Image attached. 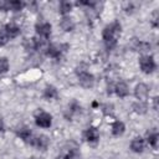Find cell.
<instances>
[{"instance_id":"1","label":"cell","mask_w":159,"mask_h":159,"mask_svg":"<svg viewBox=\"0 0 159 159\" xmlns=\"http://www.w3.org/2000/svg\"><path fill=\"white\" fill-rule=\"evenodd\" d=\"M122 31V26L118 21H113L112 24L107 25L102 31V37L108 50H112L117 45V39L119 37Z\"/></svg>"},{"instance_id":"28","label":"cell","mask_w":159,"mask_h":159,"mask_svg":"<svg viewBox=\"0 0 159 159\" xmlns=\"http://www.w3.org/2000/svg\"><path fill=\"white\" fill-rule=\"evenodd\" d=\"M30 159H39V158H36V157H31Z\"/></svg>"},{"instance_id":"20","label":"cell","mask_w":159,"mask_h":159,"mask_svg":"<svg viewBox=\"0 0 159 159\" xmlns=\"http://www.w3.org/2000/svg\"><path fill=\"white\" fill-rule=\"evenodd\" d=\"M158 138H159V135H158V133L154 130V132H152V133H148V135H147V142H148L149 145H152L153 148H155V147H157V143H158Z\"/></svg>"},{"instance_id":"21","label":"cell","mask_w":159,"mask_h":159,"mask_svg":"<svg viewBox=\"0 0 159 159\" xmlns=\"http://www.w3.org/2000/svg\"><path fill=\"white\" fill-rule=\"evenodd\" d=\"M71 9H72V4L70 1H61L60 2V12L62 15L68 14L71 11Z\"/></svg>"},{"instance_id":"11","label":"cell","mask_w":159,"mask_h":159,"mask_svg":"<svg viewBox=\"0 0 159 159\" xmlns=\"http://www.w3.org/2000/svg\"><path fill=\"white\" fill-rule=\"evenodd\" d=\"M113 89H114L116 94H117L118 97H120V98H124V97H127V96H128V93H129V88H128L127 83H125V82H123V81H119V82H117Z\"/></svg>"},{"instance_id":"4","label":"cell","mask_w":159,"mask_h":159,"mask_svg":"<svg viewBox=\"0 0 159 159\" xmlns=\"http://www.w3.org/2000/svg\"><path fill=\"white\" fill-rule=\"evenodd\" d=\"M77 75H78V82H80V84L82 87H84V88L93 87V84H94V77H93V75H91L86 70L78 71Z\"/></svg>"},{"instance_id":"10","label":"cell","mask_w":159,"mask_h":159,"mask_svg":"<svg viewBox=\"0 0 159 159\" xmlns=\"http://www.w3.org/2000/svg\"><path fill=\"white\" fill-rule=\"evenodd\" d=\"M84 138L87 142L89 143H96L98 139H99V132L96 127H88L86 130H84Z\"/></svg>"},{"instance_id":"5","label":"cell","mask_w":159,"mask_h":159,"mask_svg":"<svg viewBox=\"0 0 159 159\" xmlns=\"http://www.w3.org/2000/svg\"><path fill=\"white\" fill-rule=\"evenodd\" d=\"M29 144H31L32 147H36L39 149L45 150L50 144V139H48V137L41 134V135H37V137H32Z\"/></svg>"},{"instance_id":"25","label":"cell","mask_w":159,"mask_h":159,"mask_svg":"<svg viewBox=\"0 0 159 159\" xmlns=\"http://www.w3.org/2000/svg\"><path fill=\"white\" fill-rule=\"evenodd\" d=\"M0 10L1 11H7L9 10V1H0Z\"/></svg>"},{"instance_id":"15","label":"cell","mask_w":159,"mask_h":159,"mask_svg":"<svg viewBox=\"0 0 159 159\" xmlns=\"http://www.w3.org/2000/svg\"><path fill=\"white\" fill-rule=\"evenodd\" d=\"M124 130H125V125H124L123 122H120V120H116V122L112 124V134H113L114 137H119V135H122V134L124 133Z\"/></svg>"},{"instance_id":"6","label":"cell","mask_w":159,"mask_h":159,"mask_svg":"<svg viewBox=\"0 0 159 159\" xmlns=\"http://www.w3.org/2000/svg\"><path fill=\"white\" fill-rule=\"evenodd\" d=\"M35 29H36L37 35H39L41 39L47 40V39H48V36L51 35V25H50L48 22H41V24H36Z\"/></svg>"},{"instance_id":"7","label":"cell","mask_w":159,"mask_h":159,"mask_svg":"<svg viewBox=\"0 0 159 159\" xmlns=\"http://www.w3.org/2000/svg\"><path fill=\"white\" fill-rule=\"evenodd\" d=\"M66 47H67V45H65L63 47L62 46H57V45H48V47L46 50V55L52 57V58H55V60H58L61 57L62 52L65 51L63 48H66Z\"/></svg>"},{"instance_id":"26","label":"cell","mask_w":159,"mask_h":159,"mask_svg":"<svg viewBox=\"0 0 159 159\" xmlns=\"http://www.w3.org/2000/svg\"><path fill=\"white\" fill-rule=\"evenodd\" d=\"M153 108L157 111L158 109V97H154L153 98Z\"/></svg>"},{"instance_id":"8","label":"cell","mask_w":159,"mask_h":159,"mask_svg":"<svg viewBox=\"0 0 159 159\" xmlns=\"http://www.w3.org/2000/svg\"><path fill=\"white\" fill-rule=\"evenodd\" d=\"M134 94L135 97L138 98V101H145L148 98V94H149V88L145 83H139L135 86V89H134Z\"/></svg>"},{"instance_id":"2","label":"cell","mask_w":159,"mask_h":159,"mask_svg":"<svg viewBox=\"0 0 159 159\" xmlns=\"http://www.w3.org/2000/svg\"><path fill=\"white\" fill-rule=\"evenodd\" d=\"M139 66H140V70L147 75L152 73L157 67L153 56H149V55H143L139 58Z\"/></svg>"},{"instance_id":"23","label":"cell","mask_w":159,"mask_h":159,"mask_svg":"<svg viewBox=\"0 0 159 159\" xmlns=\"http://www.w3.org/2000/svg\"><path fill=\"white\" fill-rule=\"evenodd\" d=\"M10 37L7 35V32L5 31V29H0V46H4L9 42Z\"/></svg>"},{"instance_id":"3","label":"cell","mask_w":159,"mask_h":159,"mask_svg":"<svg viewBox=\"0 0 159 159\" xmlns=\"http://www.w3.org/2000/svg\"><path fill=\"white\" fill-rule=\"evenodd\" d=\"M35 123L37 127H41V128H50L51 124H52V117L50 113L47 112H39L35 117Z\"/></svg>"},{"instance_id":"9","label":"cell","mask_w":159,"mask_h":159,"mask_svg":"<svg viewBox=\"0 0 159 159\" xmlns=\"http://www.w3.org/2000/svg\"><path fill=\"white\" fill-rule=\"evenodd\" d=\"M78 158V150L77 147L75 145L73 148H65L61 154L57 157V159H77Z\"/></svg>"},{"instance_id":"13","label":"cell","mask_w":159,"mask_h":159,"mask_svg":"<svg viewBox=\"0 0 159 159\" xmlns=\"http://www.w3.org/2000/svg\"><path fill=\"white\" fill-rule=\"evenodd\" d=\"M4 29H5V31L7 32V35H9L10 39H15V37H17V36L20 35V32H21L20 27L16 26L15 24H7V25H5Z\"/></svg>"},{"instance_id":"16","label":"cell","mask_w":159,"mask_h":159,"mask_svg":"<svg viewBox=\"0 0 159 159\" xmlns=\"http://www.w3.org/2000/svg\"><path fill=\"white\" fill-rule=\"evenodd\" d=\"M60 26L62 27V30H65V31L70 32V31H72V30L75 29V22L72 21V19H71V17L63 16V17L61 19V21H60Z\"/></svg>"},{"instance_id":"19","label":"cell","mask_w":159,"mask_h":159,"mask_svg":"<svg viewBox=\"0 0 159 159\" xmlns=\"http://www.w3.org/2000/svg\"><path fill=\"white\" fill-rule=\"evenodd\" d=\"M25 6V2L20 1V0H11L9 1V10H12V11H20L22 10Z\"/></svg>"},{"instance_id":"22","label":"cell","mask_w":159,"mask_h":159,"mask_svg":"<svg viewBox=\"0 0 159 159\" xmlns=\"http://www.w3.org/2000/svg\"><path fill=\"white\" fill-rule=\"evenodd\" d=\"M9 70V60L6 57H0V75L7 72Z\"/></svg>"},{"instance_id":"27","label":"cell","mask_w":159,"mask_h":159,"mask_svg":"<svg viewBox=\"0 0 159 159\" xmlns=\"http://www.w3.org/2000/svg\"><path fill=\"white\" fill-rule=\"evenodd\" d=\"M4 130V123H2V120L0 119V133Z\"/></svg>"},{"instance_id":"14","label":"cell","mask_w":159,"mask_h":159,"mask_svg":"<svg viewBox=\"0 0 159 159\" xmlns=\"http://www.w3.org/2000/svg\"><path fill=\"white\" fill-rule=\"evenodd\" d=\"M16 134H17V137H19L20 139H22V140L26 142V143H30L31 138L34 137L32 133H31V130H30L27 127H22V128H20V129L17 130Z\"/></svg>"},{"instance_id":"18","label":"cell","mask_w":159,"mask_h":159,"mask_svg":"<svg viewBox=\"0 0 159 159\" xmlns=\"http://www.w3.org/2000/svg\"><path fill=\"white\" fill-rule=\"evenodd\" d=\"M132 107H133V111L138 114H144V113H147V109H148L145 102H143V101H138V102L133 103Z\"/></svg>"},{"instance_id":"24","label":"cell","mask_w":159,"mask_h":159,"mask_svg":"<svg viewBox=\"0 0 159 159\" xmlns=\"http://www.w3.org/2000/svg\"><path fill=\"white\" fill-rule=\"evenodd\" d=\"M137 50L139 51V52H148L149 50H150V45L148 43V42H143V41H139L138 42V45H137Z\"/></svg>"},{"instance_id":"12","label":"cell","mask_w":159,"mask_h":159,"mask_svg":"<svg viewBox=\"0 0 159 159\" xmlns=\"http://www.w3.org/2000/svg\"><path fill=\"white\" fill-rule=\"evenodd\" d=\"M144 147H145V142L143 138L140 137H135L132 142H130V149L134 152V153H142L144 150Z\"/></svg>"},{"instance_id":"17","label":"cell","mask_w":159,"mask_h":159,"mask_svg":"<svg viewBox=\"0 0 159 159\" xmlns=\"http://www.w3.org/2000/svg\"><path fill=\"white\" fill-rule=\"evenodd\" d=\"M43 97L46 98V99H52V98H57L58 97V92H57V89H56V87H53V86H46V88H45V91H43Z\"/></svg>"}]
</instances>
